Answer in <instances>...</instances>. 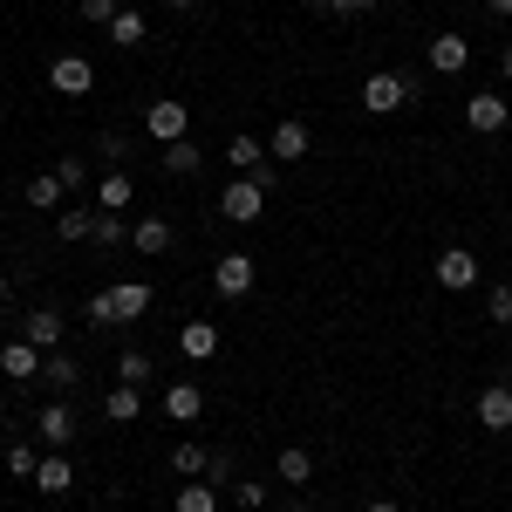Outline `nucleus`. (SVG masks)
<instances>
[{"instance_id": "obj_2", "label": "nucleus", "mask_w": 512, "mask_h": 512, "mask_svg": "<svg viewBox=\"0 0 512 512\" xmlns=\"http://www.w3.org/2000/svg\"><path fill=\"white\" fill-rule=\"evenodd\" d=\"M253 280H260V260L253 253H219V267H212V294L219 301H246Z\"/></svg>"}, {"instance_id": "obj_41", "label": "nucleus", "mask_w": 512, "mask_h": 512, "mask_svg": "<svg viewBox=\"0 0 512 512\" xmlns=\"http://www.w3.org/2000/svg\"><path fill=\"white\" fill-rule=\"evenodd\" d=\"M499 76L512 82V41H506V48H499Z\"/></svg>"}, {"instance_id": "obj_17", "label": "nucleus", "mask_w": 512, "mask_h": 512, "mask_svg": "<svg viewBox=\"0 0 512 512\" xmlns=\"http://www.w3.org/2000/svg\"><path fill=\"white\" fill-rule=\"evenodd\" d=\"M164 417H171V424H198V417H205V390H198V383H171V390H164Z\"/></svg>"}, {"instance_id": "obj_44", "label": "nucleus", "mask_w": 512, "mask_h": 512, "mask_svg": "<svg viewBox=\"0 0 512 512\" xmlns=\"http://www.w3.org/2000/svg\"><path fill=\"white\" fill-rule=\"evenodd\" d=\"M485 7H492V14H512V0H485Z\"/></svg>"}, {"instance_id": "obj_4", "label": "nucleus", "mask_w": 512, "mask_h": 512, "mask_svg": "<svg viewBox=\"0 0 512 512\" xmlns=\"http://www.w3.org/2000/svg\"><path fill=\"white\" fill-rule=\"evenodd\" d=\"M48 89H55V96H89V89H96V62H89V55H55V62H48Z\"/></svg>"}, {"instance_id": "obj_7", "label": "nucleus", "mask_w": 512, "mask_h": 512, "mask_svg": "<svg viewBox=\"0 0 512 512\" xmlns=\"http://www.w3.org/2000/svg\"><path fill=\"white\" fill-rule=\"evenodd\" d=\"M437 287H451V294L478 287V253L472 246H444V253H437Z\"/></svg>"}, {"instance_id": "obj_19", "label": "nucleus", "mask_w": 512, "mask_h": 512, "mask_svg": "<svg viewBox=\"0 0 512 512\" xmlns=\"http://www.w3.org/2000/svg\"><path fill=\"white\" fill-rule=\"evenodd\" d=\"M110 41H117V48H144V41H151V21H144V7H117V21H110Z\"/></svg>"}, {"instance_id": "obj_21", "label": "nucleus", "mask_w": 512, "mask_h": 512, "mask_svg": "<svg viewBox=\"0 0 512 512\" xmlns=\"http://www.w3.org/2000/svg\"><path fill=\"white\" fill-rule=\"evenodd\" d=\"M103 417H110V424H137V417H144V396H137V383H117V390L103 396Z\"/></svg>"}, {"instance_id": "obj_26", "label": "nucleus", "mask_w": 512, "mask_h": 512, "mask_svg": "<svg viewBox=\"0 0 512 512\" xmlns=\"http://www.w3.org/2000/svg\"><path fill=\"white\" fill-rule=\"evenodd\" d=\"M274 478H287V485H308V478H315V458H308L301 444H287V451L274 458Z\"/></svg>"}, {"instance_id": "obj_15", "label": "nucleus", "mask_w": 512, "mask_h": 512, "mask_svg": "<svg viewBox=\"0 0 512 512\" xmlns=\"http://www.w3.org/2000/svg\"><path fill=\"white\" fill-rule=\"evenodd\" d=\"M69 485H76V465H69V451H48V458H41V472H35V492H41V499H62Z\"/></svg>"}, {"instance_id": "obj_18", "label": "nucleus", "mask_w": 512, "mask_h": 512, "mask_svg": "<svg viewBox=\"0 0 512 512\" xmlns=\"http://www.w3.org/2000/svg\"><path fill=\"white\" fill-rule=\"evenodd\" d=\"M226 164H233V178H253V171L267 164V144L246 137V130H233V137H226Z\"/></svg>"}, {"instance_id": "obj_34", "label": "nucleus", "mask_w": 512, "mask_h": 512, "mask_svg": "<svg viewBox=\"0 0 512 512\" xmlns=\"http://www.w3.org/2000/svg\"><path fill=\"white\" fill-rule=\"evenodd\" d=\"M96 158L110 164V171H123V158H130V137H117V130H103V144H96Z\"/></svg>"}, {"instance_id": "obj_8", "label": "nucleus", "mask_w": 512, "mask_h": 512, "mask_svg": "<svg viewBox=\"0 0 512 512\" xmlns=\"http://www.w3.org/2000/svg\"><path fill=\"white\" fill-rule=\"evenodd\" d=\"M267 158H274V164H301V158H308V123L280 117L274 137H267Z\"/></svg>"}, {"instance_id": "obj_36", "label": "nucleus", "mask_w": 512, "mask_h": 512, "mask_svg": "<svg viewBox=\"0 0 512 512\" xmlns=\"http://www.w3.org/2000/svg\"><path fill=\"white\" fill-rule=\"evenodd\" d=\"M55 178H62V192L82 198V185H89V164H82V158H62V164H55Z\"/></svg>"}, {"instance_id": "obj_32", "label": "nucleus", "mask_w": 512, "mask_h": 512, "mask_svg": "<svg viewBox=\"0 0 512 512\" xmlns=\"http://www.w3.org/2000/svg\"><path fill=\"white\" fill-rule=\"evenodd\" d=\"M117 383H151V355H144V349H123L117 355Z\"/></svg>"}, {"instance_id": "obj_45", "label": "nucleus", "mask_w": 512, "mask_h": 512, "mask_svg": "<svg viewBox=\"0 0 512 512\" xmlns=\"http://www.w3.org/2000/svg\"><path fill=\"white\" fill-rule=\"evenodd\" d=\"M7 301H14V287H7V280H0V308H7Z\"/></svg>"}, {"instance_id": "obj_42", "label": "nucleus", "mask_w": 512, "mask_h": 512, "mask_svg": "<svg viewBox=\"0 0 512 512\" xmlns=\"http://www.w3.org/2000/svg\"><path fill=\"white\" fill-rule=\"evenodd\" d=\"M369 512H403V506H396V499H369Z\"/></svg>"}, {"instance_id": "obj_10", "label": "nucleus", "mask_w": 512, "mask_h": 512, "mask_svg": "<svg viewBox=\"0 0 512 512\" xmlns=\"http://www.w3.org/2000/svg\"><path fill=\"white\" fill-rule=\"evenodd\" d=\"M178 355H185V362H212V355H219V328H212L205 315H192L185 328H178Z\"/></svg>"}, {"instance_id": "obj_20", "label": "nucleus", "mask_w": 512, "mask_h": 512, "mask_svg": "<svg viewBox=\"0 0 512 512\" xmlns=\"http://www.w3.org/2000/svg\"><path fill=\"white\" fill-rule=\"evenodd\" d=\"M76 376H82V369H76V355H62V349H48V355H41V383H48L55 396H69V390H76Z\"/></svg>"}, {"instance_id": "obj_38", "label": "nucleus", "mask_w": 512, "mask_h": 512, "mask_svg": "<svg viewBox=\"0 0 512 512\" xmlns=\"http://www.w3.org/2000/svg\"><path fill=\"white\" fill-rule=\"evenodd\" d=\"M233 499H239L246 512H260V506H267V478H239V485H233Z\"/></svg>"}, {"instance_id": "obj_22", "label": "nucleus", "mask_w": 512, "mask_h": 512, "mask_svg": "<svg viewBox=\"0 0 512 512\" xmlns=\"http://www.w3.org/2000/svg\"><path fill=\"white\" fill-rule=\"evenodd\" d=\"M130 246H137V253H151V260L171 253V219H137V226H130Z\"/></svg>"}, {"instance_id": "obj_11", "label": "nucleus", "mask_w": 512, "mask_h": 512, "mask_svg": "<svg viewBox=\"0 0 512 512\" xmlns=\"http://www.w3.org/2000/svg\"><path fill=\"white\" fill-rule=\"evenodd\" d=\"M431 69H437V76H465V69H472V41L458 35V28H451V35H437L431 41Z\"/></svg>"}, {"instance_id": "obj_23", "label": "nucleus", "mask_w": 512, "mask_h": 512, "mask_svg": "<svg viewBox=\"0 0 512 512\" xmlns=\"http://www.w3.org/2000/svg\"><path fill=\"white\" fill-rule=\"evenodd\" d=\"M198 164H205V151H198L192 137H178V144H164V171H171V178H198Z\"/></svg>"}, {"instance_id": "obj_33", "label": "nucleus", "mask_w": 512, "mask_h": 512, "mask_svg": "<svg viewBox=\"0 0 512 512\" xmlns=\"http://www.w3.org/2000/svg\"><path fill=\"white\" fill-rule=\"evenodd\" d=\"M485 321L512 328V287H506V280H499V287H485Z\"/></svg>"}, {"instance_id": "obj_5", "label": "nucleus", "mask_w": 512, "mask_h": 512, "mask_svg": "<svg viewBox=\"0 0 512 512\" xmlns=\"http://www.w3.org/2000/svg\"><path fill=\"white\" fill-rule=\"evenodd\" d=\"M35 431H41L48 451H69V444H76V410H69V396H48V403H41Z\"/></svg>"}, {"instance_id": "obj_31", "label": "nucleus", "mask_w": 512, "mask_h": 512, "mask_svg": "<svg viewBox=\"0 0 512 512\" xmlns=\"http://www.w3.org/2000/svg\"><path fill=\"white\" fill-rule=\"evenodd\" d=\"M82 315H89V328H117V294H110V287H103V294H89V308H82Z\"/></svg>"}, {"instance_id": "obj_47", "label": "nucleus", "mask_w": 512, "mask_h": 512, "mask_svg": "<svg viewBox=\"0 0 512 512\" xmlns=\"http://www.w3.org/2000/svg\"><path fill=\"white\" fill-rule=\"evenodd\" d=\"M287 512H315V506H287Z\"/></svg>"}, {"instance_id": "obj_12", "label": "nucleus", "mask_w": 512, "mask_h": 512, "mask_svg": "<svg viewBox=\"0 0 512 512\" xmlns=\"http://www.w3.org/2000/svg\"><path fill=\"white\" fill-rule=\"evenodd\" d=\"M0 376H7V383H35V376H41V349L14 335V342L0 349Z\"/></svg>"}, {"instance_id": "obj_13", "label": "nucleus", "mask_w": 512, "mask_h": 512, "mask_svg": "<svg viewBox=\"0 0 512 512\" xmlns=\"http://www.w3.org/2000/svg\"><path fill=\"white\" fill-rule=\"evenodd\" d=\"M478 424L485 431H512V383H485L478 390Z\"/></svg>"}, {"instance_id": "obj_6", "label": "nucleus", "mask_w": 512, "mask_h": 512, "mask_svg": "<svg viewBox=\"0 0 512 512\" xmlns=\"http://www.w3.org/2000/svg\"><path fill=\"white\" fill-rule=\"evenodd\" d=\"M144 130H151L158 144H178V137H192V117H185V103H178V96H158V103L144 110Z\"/></svg>"}, {"instance_id": "obj_24", "label": "nucleus", "mask_w": 512, "mask_h": 512, "mask_svg": "<svg viewBox=\"0 0 512 512\" xmlns=\"http://www.w3.org/2000/svg\"><path fill=\"white\" fill-rule=\"evenodd\" d=\"M96 212H130V171H103V185H96Z\"/></svg>"}, {"instance_id": "obj_27", "label": "nucleus", "mask_w": 512, "mask_h": 512, "mask_svg": "<svg viewBox=\"0 0 512 512\" xmlns=\"http://www.w3.org/2000/svg\"><path fill=\"white\" fill-rule=\"evenodd\" d=\"M205 465H212V451H205V444H192V437L171 451V472H178V478H205Z\"/></svg>"}, {"instance_id": "obj_48", "label": "nucleus", "mask_w": 512, "mask_h": 512, "mask_svg": "<svg viewBox=\"0 0 512 512\" xmlns=\"http://www.w3.org/2000/svg\"><path fill=\"white\" fill-rule=\"evenodd\" d=\"M89 512H103V506H89Z\"/></svg>"}, {"instance_id": "obj_37", "label": "nucleus", "mask_w": 512, "mask_h": 512, "mask_svg": "<svg viewBox=\"0 0 512 512\" xmlns=\"http://www.w3.org/2000/svg\"><path fill=\"white\" fill-rule=\"evenodd\" d=\"M123 239H130L123 212H103V219H96V246H123Z\"/></svg>"}, {"instance_id": "obj_14", "label": "nucleus", "mask_w": 512, "mask_h": 512, "mask_svg": "<svg viewBox=\"0 0 512 512\" xmlns=\"http://www.w3.org/2000/svg\"><path fill=\"white\" fill-rule=\"evenodd\" d=\"M21 342H35L41 355L62 349V315H55V308H28V315H21Z\"/></svg>"}, {"instance_id": "obj_9", "label": "nucleus", "mask_w": 512, "mask_h": 512, "mask_svg": "<svg viewBox=\"0 0 512 512\" xmlns=\"http://www.w3.org/2000/svg\"><path fill=\"white\" fill-rule=\"evenodd\" d=\"M465 123H472L478 137H499V130L512 123V103L506 96H472V103H465Z\"/></svg>"}, {"instance_id": "obj_1", "label": "nucleus", "mask_w": 512, "mask_h": 512, "mask_svg": "<svg viewBox=\"0 0 512 512\" xmlns=\"http://www.w3.org/2000/svg\"><path fill=\"white\" fill-rule=\"evenodd\" d=\"M417 103V82L396 76V69H376V76L362 82V110L369 117H396V110H410Z\"/></svg>"}, {"instance_id": "obj_39", "label": "nucleus", "mask_w": 512, "mask_h": 512, "mask_svg": "<svg viewBox=\"0 0 512 512\" xmlns=\"http://www.w3.org/2000/svg\"><path fill=\"white\" fill-rule=\"evenodd\" d=\"M205 478H212V485H239V472H233V458H226V451H212V465H205Z\"/></svg>"}, {"instance_id": "obj_46", "label": "nucleus", "mask_w": 512, "mask_h": 512, "mask_svg": "<svg viewBox=\"0 0 512 512\" xmlns=\"http://www.w3.org/2000/svg\"><path fill=\"white\" fill-rule=\"evenodd\" d=\"M0 246H7V219H0Z\"/></svg>"}, {"instance_id": "obj_28", "label": "nucleus", "mask_w": 512, "mask_h": 512, "mask_svg": "<svg viewBox=\"0 0 512 512\" xmlns=\"http://www.w3.org/2000/svg\"><path fill=\"white\" fill-rule=\"evenodd\" d=\"M62 178H55V171H41V178H28V205H41V212H62Z\"/></svg>"}, {"instance_id": "obj_30", "label": "nucleus", "mask_w": 512, "mask_h": 512, "mask_svg": "<svg viewBox=\"0 0 512 512\" xmlns=\"http://www.w3.org/2000/svg\"><path fill=\"white\" fill-rule=\"evenodd\" d=\"M7 472H14V478H28V485H35V472H41V451L28 444V437H14V444H7Z\"/></svg>"}, {"instance_id": "obj_43", "label": "nucleus", "mask_w": 512, "mask_h": 512, "mask_svg": "<svg viewBox=\"0 0 512 512\" xmlns=\"http://www.w3.org/2000/svg\"><path fill=\"white\" fill-rule=\"evenodd\" d=\"M158 7H171V14H185V7H192V0H158Z\"/></svg>"}, {"instance_id": "obj_35", "label": "nucleus", "mask_w": 512, "mask_h": 512, "mask_svg": "<svg viewBox=\"0 0 512 512\" xmlns=\"http://www.w3.org/2000/svg\"><path fill=\"white\" fill-rule=\"evenodd\" d=\"M76 14L89 28H110V21H117V0H76Z\"/></svg>"}, {"instance_id": "obj_25", "label": "nucleus", "mask_w": 512, "mask_h": 512, "mask_svg": "<svg viewBox=\"0 0 512 512\" xmlns=\"http://www.w3.org/2000/svg\"><path fill=\"white\" fill-rule=\"evenodd\" d=\"M178 512H219V485L212 478H185L178 485Z\"/></svg>"}, {"instance_id": "obj_16", "label": "nucleus", "mask_w": 512, "mask_h": 512, "mask_svg": "<svg viewBox=\"0 0 512 512\" xmlns=\"http://www.w3.org/2000/svg\"><path fill=\"white\" fill-rule=\"evenodd\" d=\"M96 219H103V212H96V205H62V212H55V233L69 239V246H82V239H96Z\"/></svg>"}, {"instance_id": "obj_3", "label": "nucleus", "mask_w": 512, "mask_h": 512, "mask_svg": "<svg viewBox=\"0 0 512 512\" xmlns=\"http://www.w3.org/2000/svg\"><path fill=\"white\" fill-rule=\"evenodd\" d=\"M267 212V185L260 178H233L226 192H219V219H233V226H253Z\"/></svg>"}, {"instance_id": "obj_29", "label": "nucleus", "mask_w": 512, "mask_h": 512, "mask_svg": "<svg viewBox=\"0 0 512 512\" xmlns=\"http://www.w3.org/2000/svg\"><path fill=\"white\" fill-rule=\"evenodd\" d=\"M110 294H117V315L123 321H137L144 308H151V287H144V280H123V287H110Z\"/></svg>"}, {"instance_id": "obj_40", "label": "nucleus", "mask_w": 512, "mask_h": 512, "mask_svg": "<svg viewBox=\"0 0 512 512\" xmlns=\"http://www.w3.org/2000/svg\"><path fill=\"white\" fill-rule=\"evenodd\" d=\"M315 7H328V14H369L376 0H315Z\"/></svg>"}]
</instances>
